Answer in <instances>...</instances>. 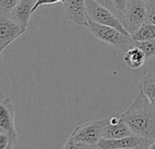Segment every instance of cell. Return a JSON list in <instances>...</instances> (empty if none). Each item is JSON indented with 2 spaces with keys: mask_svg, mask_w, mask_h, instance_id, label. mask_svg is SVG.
I'll return each instance as SVG.
<instances>
[{
  "mask_svg": "<svg viewBox=\"0 0 155 149\" xmlns=\"http://www.w3.org/2000/svg\"><path fill=\"white\" fill-rule=\"evenodd\" d=\"M120 117L129 127L134 136L143 139L150 147L155 142V109L143 92Z\"/></svg>",
  "mask_w": 155,
  "mask_h": 149,
  "instance_id": "obj_1",
  "label": "cell"
},
{
  "mask_svg": "<svg viewBox=\"0 0 155 149\" xmlns=\"http://www.w3.org/2000/svg\"><path fill=\"white\" fill-rule=\"evenodd\" d=\"M99 2L115 15L131 36L145 23V1L113 0Z\"/></svg>",
  "mask_w": 155,
  "mask_h": 149,
  "instance_id": "obj_2",
  "label": "cell"
},
{
  "mask_svg": "<svg viewBox=\"0 0 155 149\" xmlns=\"http://www.w3.org/2000/svg\"><path fill=\"white\" fill-rule=\"evenodd\" d=\"M89 30L91 34L96 37L97 39L105 42L120 50L128 51L132 47L134 46V42L133 41L131 36H125L114 28L99 25L89 17Z\"/></svg>",
  "mask_w": 155,
  "mask_h": 149,
  "instance_id": "obj_3",
  "label": "cell"
},
{
  "mask_svg": "<svg viewBox=\"0 0 155 149\" xmlns=\"http://www.w3.org/2000/svg\"><path fill=\"white\" fill-rule=\"evenodd\" d=\"M109 118L94 120L76 127L69 137V140L79 142L89 147H97L102 139V133L108 124Z\"/></svg>",
  "mask_w": 155,
  "mask_h": 149,
  "instance_id": "obj_4",
  "label": "cell"
},
{
  "mask_svg": "<svg viewBox=\"0 0 155 149\" xmlns=\"http://www.w3.org/2000/svg\"><path fill=\"white\" fill-rule=\"evenodd\" d=\"M85 6L88 17L94 22L102 25L114 28L120 33L131 36L115 15L110 9L103 5L99 1L87 0L85 1Z\"/></svg>",
  "mask_w": 155,
  "mask_h": 149,
  "instance_id": "obj_5",
  "label": "cell"
},
{
  "mask_svg": "<svg viewBox=\"0 0 155 149\" xmlns=\"http://www.w3.org/2000/svg\"><path fill=\"white\" fill-rule=\"evenodd\" d=\"M0 133H4L15 145L18 134L15 128V110L11 98H4L0 103Z\"/></svg>",
  "mask_w": 155,
  "mask_h": 149,
  "instance_id": "obj_6",
  "label": "cell"
},
{
  "mask_svg": "<svg viewBox=\"0 0 155 149\" xmlns=\"http://www.w3.org/2000/svg\"><path fill=\"white\" fill-rule=\"evenodd\" d=\"M65 15L77 25L89 28V19L85 6V1L83 0H63Z\"/></svg>",
  "mask_w": 155,
  "mask_h": 149,
  "instance_id": "obj_7",
  "label": "cell"
},
{
  "mask_svg": "<svg viewBox=\"0 0 155 149\" xmlns=\"http://www.w3.org/2000/svg\"><path fill=\"white\" fill-rule=\"evenodd\" d=\"M25 31L26 29H24L11 19L0 15V53L2 54L6 46Z\"/></svg>",
  "mask_w": 155,
  "mask_h": 149,
  "instance_id": "obj_8",
  "label": "cell"
},
{
  "mask_svg": "<svg viewBox=\"0 0 155 149\" xmlns=\"http://www.w3.org/2000/svg\"><path fill=\"white\" fill-rule=\"evenodd\" d=\"M132 136H134L132 131L121 117L109 118L102 133V138L104 139H122Z\"/></svg>",
  "mask_w": 155,
  "mask_h": 149,
  "instance_id": "obj_9",
  "label": "cell"
},
{
  "mask_svg": "<svg viewBox=\"0 0 155 149\" xmlns=\"http://www.w3.org/2000/svg\"><path fill=\"white\" fill-rule=\"evenodd\" d=\"M35 3L36 1L34 0H20L10 15L5 17L11 19L24 29H26Z\"/></svg>",
  "mask_w": 155,
  "mask_h": 149,
  "instance_id": "obj_10",
  "label": "cell"
},
{
  "mask_svg": "<svg viewBox=\"0 0 155 149\" xmlns=\"http://www.w3.org/2000/svg\"><path fill=\"white\" fill-rule=\"evenodd\" d=\"M141 146H147L148 144L142 138L132 136L129 137L122 138V139H104L102 138L97 145L99 149H125L134 148Z\"/></svg>",
  "mask_w": 155,
  "mask_h": 149,
  "instance_id": "obj_11",
  "label": "cell"
},
{
  "mask_svg": "<svg viewBox=\"0 0 155 149\" xmlns=\"http://www.w3.org/2000/svg\"><path fill=\"white\" fill-rule=\"evenodd\" d=\"M139 92H143L148 101L155 109V74H150L148 68L144 70V75L137 85Z\"/></svg>",
  "mask_w": 155,
  "mask_h": 149,
  "instance_id": "obj_12",
  "label": "cell"
},
{
  "mask_svg": "<svg viewBox=\"0 0 155 149\" xmlns=\"http://www.w3.org/2000/svg\"><path fill=\"white\" fill-rule=\"evenodd\" d=\"M147 60L148 59L146 58L143 51L136 46H134L126 51L125 55L124 56V61L126 66L134 70L140 69L141 67L144 66Z\"/></svg>",
  "mask_w": 155,
  "mask_h": 149,
  "instance_id": "obj_13",
  "label": "cell"
},
{
  "mask_svg": "<svg viewBox=\"0 0 155 149\" xmlns=\"http://www.w3.org/2000/svg\"><path fill=\"white\" fill-rule=\"evenodd\" d=\"M134 42H146L155 39V25L143 24L141 28L132 36Z\"/></svg>",
  "mask_w": 155,
  "mask_h": 149,
  "instance_id": "obj_14",
  "label": "cell"
},
{
  "mask_svg": "<svg viewBox=\"0 0 155 149\" xmlns=\"http://www.w3.org/2000/svg\"><path fill=\"white\" fill-rule=\"evenodd\" d=\"M134 46L143 50L147 59L155 56V39L146 42H134Z\"/></svg>",
  "mask_w": 155,
  "mask_h": 149,
  "instance_id": "obj_15",
  "label": "cell"
},
{
  "mask_svg": "<svg viewBox=\"0 0 155 149\" xmlns=\"http://www.w3.org/2000/svg\"><path fill=\"white\" fill-rule=\"evenodd\" d=\"M145 23L155 25V0H147L145 1Z\"/></svg>",
  "mask_w": 155,
  "mask_h": 149,
  "instance_id": "obj_16",
  "label": "cell"
},
{
  "mask_svg": "<svg viewBox=\"0 0 155 149\" xmlns=\"http://www.w3.org/2000/svg\"><path fill=\"white\" fill-rule=\"evenodd\" d=\"M19 0H2L0 1V15L8 16L18 4Z\"/></svg>",
  "mask_w": 155,
  "mask_h": 149,
  "instance_id": "obj_17",
  "label": "cell"
},
{
  "mask_svg": "<svg viewBox=\"0 0 155 149\" xmlns=\"http://www.w3.org/2000/svg\"><path fill=\"white\" fill-rule=\"evenodd\" d=\"M89 146H86L84 144L79 143V142H75V141H71V140H67L65 142V144L64 145V147L62 149H86Z\"/></svg>",
  "mask_w": 155,
  "mask_h": 149,
  "instance_id": "obj_18",
  "label": "cell"
},
{
  "mask_svg": "<svg viewBox=\"0 0 155 149\" xmlns=\"http://www.w3.org/2000/svg\"><path fill=\"white\" fill-rule=\"evenodd\" d=\"M63 0H38L36 1L34 8H33V14L35 12V10L39 7V6H42V5H54V4H56V3H62Z\"/></svg>",
  "mask_w": 155,
  "mask_h": 149,
  "instance_id": "obj_19",
  "label": "cell"
},
{
  "mask_svg": "<svg viewBox=\"0 0 155 149\" xmlns=\"http://www.w3.org/2000/svg\"><path fill=\"white\" fill-rule=\"evenodd\" d=\"M10 144L13 143L11 142L8 136H6L4 133H0V149H6Z\"/></svg>",
  "mask_w": 155,
  "mask_h": 149,
  "instance_id": "obj_20",
  "label": "cell"
},
{
  "mask_svg": "<svg viewBox=\"0 0 155 149\" xmlns=\"http://www.w3.org/2000/svg\"><path fill=\"white\" fill-rule=\"evenodd\" d=\"M125 149H148L147 146H141V147H134V148H125Z\"/></svg>",
  "mask_w": 155,
  "mask_h": 149,
  "instance_id": "obj_21",
  "label": "cell"
},
{
  "mask_svg": "<svg viewBox=\"0 0 155 149\" xmlns=\"http://www.w3.org/2000/svg\"><path fill=\"white\" fill-rule=\"evenodd\" d=\"M14 147H15V145H14V144H10V145L6 147V149H14Z\"/></svg>",
  "mask_w": 155,
  "mask_h": 149,
  "instance_id": "obj_22",
  "label": "cell"
},
{
  "mask_svg": "<svg viewBox=\"0 0 155 149\" xmlns=\"http://www.w3.org/2000/svg\"><path fill=\"white\" fill-rule=\"evenodd\" d=\"M148 149H155V142H153V143L149 147V148Z\"/></svg>",
  "mask_w": 155,
  "mask_h": 149,
  "instance_id": "obj_23",
  "label": "cell"
},
{
  "mask_svg": "<svg viewBox=\"0 0 155 149\" xmlns=\"http://www.w3.org/2000/svg\"><path fill=\"white\" fill-rule=\"evenodd\" d=\"M86 149H99L97 147H88Z\"/></svg>",
  "mask_w": 155,
  "mask_h": 149,
  "instance_id": "obj_24",
  "label": "cell"
}]
</instances>
